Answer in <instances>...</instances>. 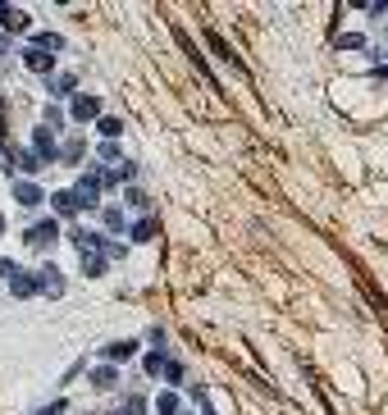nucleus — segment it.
<instances>
[{
    "mask_svg": "<svg viewBox=\"0 0 388 415\" xmlns=\"http://www.w3.org/2000/svg\"><path fill=\"white\" fill-rule=\"evenodd\" d=\"M211 51H215V55H220V60H229V64H233V69H238V73H242V64H238V55H233V51H229V42H224V37H211Z\"/></svg>",
    "mask_w": 388,
    "mask_h": 415,
    "instance_id": "obj_6",
    "label": "nucleus"
},
{
    "mask_svg": "<svg viewBox=\"0 0 388 415\" xmlns=\"http://www.w3.org/2000/svg\"><path fill=\"white\" fill-rule=\"evenodd\" d=\"M51 91H73V78H69V73H55V78H51Z\"/></svg>",
    "mask_w": 388,
    "mask_h": 415,
    "instance_id": "obj_13",
    "label": "nucleus"
},
{
    "mask_svg": "<svg viewBox=\"0 0 388 415\" xmlns=\"http://www.w3.org/2000/svg\"><path fill=\"white\" fill-rule=\"evenodd\" d=\"M23 60H28V69H33V73H51V55H46V51H28Z\"/></svg>",
    "mask_w": 388,
    "mask_h": 415,
    "instance_id": "obj_5",
    "label": "nucleus"
},
{
    "mask_svg": "<svg viewBox=\"0 0 388 415\" xmlns=\"http://www.w3.org/2000/svg\"><path fill=\"white\" fill-rule=\"evenodd\" d=\"M14 201H19V206H37V201H42V187L23 178V183H14Z\"/></svg>",
    "mask_w": 388,
    "mask_h": 415,
    "instance_id": "obj_3",
    "label": "nucleus"
},
{
    "mask_svg": "<svg viewBox=\"0 0 388 415\" xmlns=\"http://www.w3.org/2000/svg\"><path fill=\"white\" fill-rule=\"evenodd\" d=\"M142 411H146V402H128L123 411H110V415H142Z\"/></svg>",
    "mask_w": 388,
    "mask_h": 415,
    "instance_id": "obj_18",
    "label": "nucleus"
},
{
    "mask_svg": "<svg viewBox=\"0 0 388 415\" xmlns=\"http://www.w3.org/2000/svg\"><path fill=\"white\" fill-rule=\"evenodd\" d=\"M165 379H169V383H183V365H178V361H165Z\"/></svg>",
    "mask_w": 388,
    "mask_h": 415,
    "instance_id": "obj_16",
    "label": "nucleus"
},
{
    "mask_svg": "<svg viewBox=\"0 0 388 415\" xmlns=\"http://www.w3.org/2000/svg\"><path fill=\"white\" fill-rule=\"evenodd\" d=\"M155 411H160V415H178V393H160V397H155Z\"/></svg>",
    "mask_w": 388,
    "mask_h": 415,
    "instance_id": "obj_9",
    "label": "nucleus"
},
{
    "mask_svg": "<svg viewBox=\"0 0 388 415\" xmlns=\"http://www.w3.org/2000/svg\"><path fill=\"white\" fill-rule=\"evenodd\" d=\"M55 210H60V215H73V210H78L73 192H60V197H55Z\"/></svg>",
    "mask_w": 388,
    "mask_h": 415,
    "instance_id": "obj_11",
    "label": "nucleus"
},
{
    "mask_svg": "<svg viewBox=\"0 0 388 415\" xmlns=\"http://www.w3.org/2000/svg\"><path fill=\"white\" fill-rule=\"evenodd\" d=\"M5 28H14V33H23V28H28V14L10 10V14H5Z\"/></svg>",
    "mask_w": 388,
    "mask_h": 415,
    "instance_id": "obj_12",
    "label": "nucleus"
},
{
    "mask_svg": "<svg viewBox=\"0 0 388 415\" xmlns=\"http://www.w3.org/2000/svg\"><path fill=\"white\" fill-rule=\"evenodd\" d=\"M82 151H87L82 142H64V160H69V164H73V160H82Z\"/></svg>",
    "mask_w": 388,
    "mask_h": 415,
    "instance_id": "obj_15",
    "label": "nucleus"
},
{
    "mask_svg": "<svg viewBox=\"0 0 388 415\" xmlns=\"http://www.w3.org/2000/svg\"><path fill=\"white\" fill-rule=\"evenodd\" d=\"M114 379H119V374H114V370H96V374H91V383H96V388H110Z\"/></svg>",
    "mask_w": 388,
    "mask_h": 415,
    "instance_id": "obj_14",
    "label": "nucleus"
},
{
    "mask_svg": "<svg viewBox=\"0 0 388 415\" xmlns=\"http://www.w3.org/2000/svg\"><path fill=\"white\" fill-rule=\"evenodd\" d=\"M146 238H155V219L151 215L137 219V229H133V242H146Z\"/></svg>",
    "mask_w": 388,
    "mask_h": 415,
    "instance_id": "obj_10",
    "label": "nucleus"
},
{
    "mask_svg": "<svg viewBox=\"0 0 388 415\" xmlns=\"http://www.w3.org/2000/svg\"><path fill=\"white\" fill-rule=\"evenodd\" d=\"M100 219H105V229H110V233H123V210L119 206H105V210H100Z\"/></svg>",
    "mask_w": 388,
    "mask_h": 415,
    "instance_id": "obj_7",
    "label": "nucleus"
},
{
    "mask_svg": "<svg viewBox=\"0 0 388 415\" xmlns=\"http://www.w3.org/2000/svg\"><path fill=\"white\" fill-rule=\"evenodd\" d=\"M133 356V342H110L105 347V361H128Z\"/></svg>",
    "mask_w": 388,
    "mask_h": 415,
    "instance_id": "obj_8",
    "label": "nucleus"
},
{
    "mask_svg": "<svg viewBox=\"0 0 388 415\" xmlns=\"http://www.w3.org/2000/svg\"><path fill=\"white\" fill-rule=\"evenodd\" d=\"M51 242H55V219H42L28 229V247H51Z\"/></svg>",
    "mask_w": 388,
    "mask_h": 415,
    "instance_id": "obj_2",
    "label": "nucleus"
},
{
    "mask_svg": "<svg viewBox=\"0 0 388 415\" xmlns=\"http://www.w3.org/2000/svg\"><path fill=\"white\" fill-rule=\"evenodd\" d=\"M96 109H100L96 96H78V100H73V119H78V123H82V119H96Z\"/></svg>",
    "mask_w": 388,
    "mask_h": 415,
    "instance_id": "obj_4",
    "label": "nucleus"
},
{
    "mask_svg": "<svg viewBox=\"0 0 388 415\" xmlns=\"http://www.w3.org/2000/svg\"><path fill=\"white\" fill-rule=\"evenodd\" d=\"M119 128H123L119 119H100V132H105V137H119Z\"/></svg>",
    "mask_w": 388,
    "mask_h": 415,
    "instance_id": "obj_17",
    "label": "nucleus"
},
{
    "mask_svg": "<svg viewBox=\"0 0 388 415\" xmlns=\"http://www.w3.org/2000/svg\"><path fill=\"white\" fill-rule=\"evenodd\" d=\"M37 288H42L46 297H64V274H60L55 265H42V270H37Z\"/></svg>",
    "mask_w": 388,
    "mask_h": 415,
    "instance_id": "obj_1",
    "label": "nucleus"
},
{
    "mask_svg": "<svg viewBox=\"0 0 388 415\" xmlns=\"http://www.w3.org/2000/svg\"><path fill=\"white\" fill-rule=\"evenodd\" d=\"M0 233H5V215H0Z\"/></svg>",
    "mask_w": 388,
    "mask_h": 415,
    "instance_id": "obj_19",
    "label": "nucleus"
}]
</instances>
